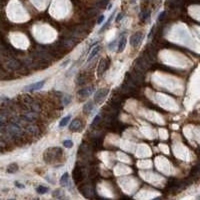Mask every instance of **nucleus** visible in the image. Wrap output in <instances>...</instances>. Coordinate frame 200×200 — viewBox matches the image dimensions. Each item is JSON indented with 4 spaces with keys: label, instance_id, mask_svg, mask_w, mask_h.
Segmentation results:
<instances>
[{
    "label": "nucleus",
    "instance_id": "obj_1",
    "mask_svg": "<svg viewBox=\"0 0 200 200\" xmlns=\"http://www.w3.org/2000/svg\"><path fill=\"white\" fill-rule=\"evenodd\" d=\"M43 157H44L45 162L53 163L62 157V149L59 147H50L45 150Z\"/></svg>",
    "mask_w": 200,
    "mask_h": 200
},
{
    "label": "nucleus",
    "instance_id": "obj_2",
    "mask_svg": "<svg viewBox=\"0 0 200 200\" xmlns=\"http://www.w3.org/2000/svg\"><path fill=\"white\" fill-rule=\"evenodd\" d=\"M143 39V34L141 33V32H136V33H134L132 36L130 37V45L132 46V47H138L139 45H140L141 41Z\"/></svg>",
    "mask_w": 200,
    "mask_h": 200
},
{
    "label": "nucleus",
    "instance_id": "obj_3",
    "mask_svg": "<svg viewBox=\"0 0 200 200\" xmlns=\"http://www.w3.org/2000/svg\"><path fill=\"white\" fill-rule=\"evenodd\" d=\"M109 92V89L108 88H101L99 90H97L96 93H95L94 95V101L95 103H100L101 101H102L104 98H105L106 96H107Z\"/></svg>",
    "mask_w": 200,
    "mask_h": 200
},
{
    "label": "nucleus",
    "instance_id": "obj_4",
    "mask_svg": "<svg viewBox=\"0 0 200 200\" xmlns=\"http://www.w3.org/2000/svg\"><path fill=\"white\" fill-rule=\"evenodd\" d=\"M82 127H83L82 121L78 118H75L74 120H72L71 124L69 125V129L71 131H73V132H78V131H81Z\"/></svg>",
    "mask_w": 200,
    "mask_h": 200
},
{
    "label": "nucleus",
    "instance_id": "obj_5",
    "mask_svg": "<svg viewBox=\"0 0 200 200\" xmlns=\"http://www.w3.org/2000/svg\"><path fill=\"white\" fill-rule=\"evenodd\" d=\"M108 65H109L108 59L102 58V59L100 60V61H99V64H98V69H97L98 76H101L104 72H105L106 69H107V68H108Z\"/></svg>",
    "mask_w": 200,
    "mask_h": 200
},
{
    "label": "nucleus",
    "instance_id": "obj_6",
    "mask_svg": "<svg viewBox=\"0 0 200 200\" xmlns=\"http://www.w3.org/2000/svg\"><path fill=\"white\" fill-rule=\"evenodd\" d=\"M44 84H45V80H41L26 86L25 88H24V90H25V91H36V90H39L42 88V87L44 86Z\"/></svg>",
    "mask_w": 200,
    "mask_h": 200
},
{
    "label": "nucleus",
    "instance_id": "obj_7",
    "mask_svg": "<svg viewBox=\"0 0 200 200\" xmlns=\"http://www.w3.org/2000/svg\"><path fill=\"white\" fill-rule=\"evenodd\" d=\"M25 130H26V133L31 136H37L38 134H39V128H38L36 125H33V124L28 125Z\"/></svg>",
    "mask_w": 200,
    "mask_h": 200
},
{
    "label": "nucleus",
    "instance_id": "obj_8",
    "mask_svg": "<svg viewBox=\"0 0 200 200\" xmlns=\"http://www.w3.org/2000/svg\"><path fill=\"white\" fill-rule=\"evenodd\" d=\"M20 66H21L20 62L16 59H11L9 61H7V68H9L11 70H17L20 68Z\"/></svg>",
    "mask_w": 200,
    "mask_h": 200
},
{
    "label": "nucleus",
    "instance_id": "obj_9",
    "mask_svg": "<svg viewBox=\"0 0 200 200\" xmlns=\"http://www.w3.org/2000/svg\"><path fill=\"white\" fill-rule=\"evenodd\" d=\"M93 92V87H86V88H82L78 91V95H80L81 97H88L89 95H91Z\"/></svg>",
    "mask_w": 200,
    "mask_h": 200
},
{
    "label": "nucleus",
    "instance_id": "obj_10",
    "mask_svg": "<svg viewBox=\"0 0 200 200\" xmlns=\"http://www.w3.org/2000/svg\"><path fill=\"white\" fill-rule=\"evenodd\" d=\"M100 48H101L100 45H97V46H95L94 48H92L91 52H90L89 55H88V59H87V61H91V60L98 54V52L100 51Z\"/></svg>",
    "mask_w": 200,
    "mask_h": 200
},
{
    "label": "nucleus",
    "instance_id": "obj_11",
    "mask_svg": "<svg viewBox=\"0 0 200 200\" xmlns=\"http://www.w3.org/2000/svg\"><path fill=\"white\" fill-rule=\"evenodd\" d=\"M126 43H127V38L125 36H122L120 38L119 42H118V52H122L123 50L125 49V46H126Z\"/></svg>",
    "mask_w": 200,
    "mask_h": 200
},
{
    "label": "nucleus",
    "instance_id": "obj_12",
    "mask_svg": "<svg viewBox=\"0 0 200 200\" xmlns=\"http://www.w3.org/2000/svg\"><path fill=\"white\" fill-rule=\"evenodd\" d=\"M68 183H69V174L67 172H65L64 174L62 175V177L60 178V184L62 186H68Z\"/></svg>",
    "mask_w": 200,
    "mask_h": 200
},
{
    "label": "nucleus",
    "instance_id": "obj_13",
    "mask_svg": "<svg viewBox=\"0 0 200 200\" xmlns=\"http://www.w3.org/2000/svg\"><path fill=\"white\" fill-rule=\"evenodd\" d=\"M18 170V165L16 163H11L9 164V165L7 166V173H14V172H16Z\"/></svg>",
    "mask_w": 200,
    "mask_h": 200
},
{
    "label": "nucleus",
    "instance_id": "obj_14",
    "mask_svg": "<svg viewBox=\"0 0 200 200\" xmlns=\"http://www.w3.org/2000/svg\"><path fill=\"white\" fill-rule=\"evenodd\" d=\"M92 109H93V102L92 101H89V102H87L85 105L83 106V112L86 114L90 113V112L92 111Z\"/></svg>",
    "mask_w": 200,
    "mask_h": 200
},
{
    "label": "nucleus",
    "instance_id": "obj_15",
    "mask_svg": "<svg viewBox=\"0 0 200 200\" xmlns=\"http://www.w3.org/2000/svg\"><path fill=\"white\" fill-rule=\"evenodd\" d=\"M48 191H49V188L46 187V186H43V185H39L36 188V192L39 194H45V193H47Z\"/></svg>",
    "mask_w": 200,
    "mask_h": 200
},
{
    "label": "nucleus",
    "instance_id": "obj_16",
    "mask_svg": "<svg viewBox=\"0 0 200 200\" xmlns=\"http://www.w3.org/2000/svg\"><path fill=\"white\" fill-rule=\"evenodd\" d=\"M149 17H150V11H149V10H145V11H143L140 14V18H141L142 21L148 20Z\"/></svg>",
    "mask_w": 200,
    "mask_h": 200
},
{
    "label": "nucleus",
    "instance_id": "obj_17",
    "mask_svg": "<svg viewBox=\"0 0 200 200\" xmlns=\"http://www.w3.org/2000/svg\"><path fill=\"white\" fill-rule=\"evenodd\" d=\"M70 118H71L70 115H67V116H65L64 118H62V119H61V121H60V123H59V126H60V127H64V126H66V125H67V123H68V121H69V120H70Z\"/></svg>",
    "mask_w": 200,
    "mask_h": 200
},
{
    "label": "nucleus",
    "instance_id": "obj_18",
    "mask_svg": "<svg viewBox=\"0 0 200 200\" xmlns=\"http://www.w3.org/2000/svg\"><path fill=\"white\" fill-rule=\"evenodd\" d=\"M70 101H71V96L70 95H64V96L62 97V103H63V105H68V104L70 103Z\"/></svg>",
    "mask_w": 200,
    "mask_h": 200
},
{
    "label": "nucleus",
    "instance_id": "obj_19",
    "mask_svg": "<svg viewBox=\"0 0 200 200\" xmlns=\"http://www.w3.org/2000/svg\"><path fill=\"white\" fill-rule=\"evenodd\" d=\"M114 14H115V12H113V13H112V15L110 16V17H109V19H108V20H107V21H106L105 25H103V26H102V28H101V29H100V31H103V30H104V29H106V28H107V27L109 26V24H110V22H111L112 18H113V16H114Z\"/></svg>",
    "mask_w": 200,
    "mask_h": 200
},
{
    "label": "nucleus",
    "instance_id": "obj_20",
    "mask_svg": "<svg viewBox=\"0 0 200 200\" xmlns=\"http://www.w3.org/2000/svg\"><path fill=\"white\" fill-rule=\"evenodd\" d=\"M73 141L72 140H64L63 141V145H64V147H66V148H71V147H73Z\"/></svg>",
    "mask_w": 200,
    "mask_h": 200
},
{
    "label": "nucleus",
    "instance_id": "obj_21",
    "mask_svg": "<svg viewBox=\"0 0 200 200\" xmlns=\"http://www.w3.org/2000/svg\"><path fill=\"white\" fill-rule=\"evenodd\" d=\"M60 194H62V192H61V190H60V189H57V190H55L53 192V194H52V195H53V197H56V198H60Z\"/></svg>",
    "mask_w": 200,
    "mask_h": 200
},
{
    "label": "nucleus",
    "instance_id": "obj_22",
    "mask_svg": "<svg viewBox=\"0 0 200 200\" xmlns=\"http://www.w3.org/2000/svg\"><path fill=\"white\" fill-rule=\"evenodd\" d=\"M124 15H125V13H124V12L119 13V14L117 15L116 19H115V21H116V22H119L120 20H122V19H123V17H124Z\"/></svg>",
    "mask_w": 200,
    "mask_h": 200
},
{
    "label": "nucleus",
    "instance_id": "obj_23",
    "mask_svg": "<svg viewBox=\"0 0 200 200\" xmlns=\"http://www.w3.org/2000/svg\"><path fill=\"white\" fill-rule=\"evenodd\" d=\"M99 121H100V116H99V115H97V116L94 117V120H93L91 126H94V125L98 124V123H99Z\"/></svg>",
    "mask_w": 200,
    "mask_h": 200
},
{
    "label": "nucleus",
    "instance_id": "obj_24",
    "mask_svg": "<svg viewBox=\"0 0 200 200\" xmlns=\"http://www.w3.org/2000/svg\"><path fill=\"white\" fill-rule=\"evenodd\" d=\"M104 19H105V16H104V15H100V17L98 18V20H97V24H101L104 21Z\"/></svg>",
    "mask_w": 200,
    "mask_h": 200
},
{
    "label": "nucleus",
    "instance_id": "obj_25",
    "mask_svg": "<svg viewBox=\"0 0 200 200\" xmlns=\"http://www.w3.org/2000/svg\"><path fill=\"white\" fill-rule=\"evenodd\" d=\"M116 43H117V40H114L113 41V43H110V44H109V49H110V50H112V49H114V47H115V45H116Z\"/></svg>",
    "mask_w": 200,
    "mask_h": 200
},
{
    "label": "nucleus",
    "instance_id": "obj_26",
    "mask_svg": "<svg viewBox=\"0 0 200 200\" xmlns=\"http://www.w3.org/2000/svg\"><path fill=\"white\" fill-rule=\"evenodd\" d=\"M164 15H165V11H162L159 14V17H158V20H163V18H164Z\"/></svg>",
    "mask_w": 200,
    "mask_h": 200
},
{
    "label": "nucleus",
    "instance_id": "obj_27",
    "mask_svg": "<svg viewBox=\"0 0 200 200\" xmlns=\"http://www.w3.org/2000/svg\"><path fill=\"white\" fill-rule=\"evenodd\" d=\"M15 186L18 188H24L25 186H24V184H21L20 182H15Z\"/></svg>",
    "mask_w": 200,
    "mask_h": 200
},
{
    "label": "nucleus",
    "instance_id": "obj_28",
    "mask_svg": "<svg viewBox=\"0 0 200 200\" xmlns=\"http://www.w3.org/2000/svg\"><path fill=\"white\" fill-rule=\"evenodd\" d=\"M153 32H154V27H153V28L150 30V33H149V35H148V38H150L151 37V35L153 34Z\"/></svg>",
    "mask_w": 200,
    "mask_h": 200
},
{
    "label": "nucleus",
    "instance_id": "obj_29",
    "mask_svg": "<svg viewBox=\"0 0 200 200\" xmlns=\"http://www.w3.org/2000/svg\"><path fill=\"white\" fill-rule=\"evenodd\" d=\"M143 1H149V0H143Z\"/></svg>",
    "mask_w": 200,
    "mask_h": 200
}]
</instances>
